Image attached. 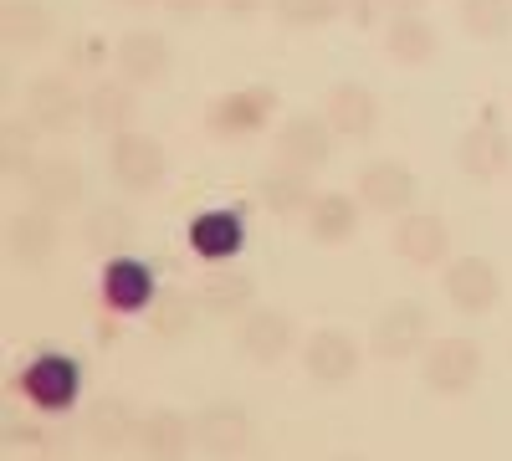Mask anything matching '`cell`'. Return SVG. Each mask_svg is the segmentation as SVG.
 Segmentation results:
<instances>
[{
	"instance_id": "1",
	"label": "cell",
	"mask_w": 512,
	"mask_h": 461,
	"mask_svg": "<svg viewBox=\"0 0 512 461\" xmlns=\"http://www.w3.org/2000/svg\"><path fill=\"white\" fill-rule=\"evenodd\" d=\"M477 380H482V344L461 339V333L425 344V354H420V385L431 395H446V400L472 395Z\"/></svg>"
},
{
	"instance_id": "2",
	"label": "cell",
	"mask_w": 512,
	"mask_h": 461,
	"mask_svg": "<svg viewBox=\"0 0 512 461\" xmlns=\"http://www.w3.org/2000/svg\"><path fill=\"white\" fill-rule=\"evenodd\" d=\"M272 113H277V88H272V82H251V88H236V93L210 103L205 129L216 134L221 144H241V139L262 134Z\"/></svg>"
},
{
	"instance_id": "3",
	"label": "cell",
	"mask_w": 512,
	"mask_h": 461,
	"mask_svg": "<svg viewBox=\"0 0 512 461\" xmlns=\"http://www.w3.org/2000/svg\"><path fill=\"white\" fill-rule=\"evenodd\" d=\"M425 344H431V313H425L415 298L390 303L369 328V354L384 359V364L415 359V354H425Z\"/></svg>"
},
{
	"instance_id": "4",
	"label": "cell",
	"mask_w": 512,
	"mask_h": 461,
	"mask_svg": "<svg viewBox=\"0 0 512 461\" xmlns=\"http://www.w3.org/2000/svg\"><path fill=\"white\" fill-rule=\"evenodd\" d=\"M164 170H169V159H164V144H159V139H149V134H139V129L108 139V175H113L118 190L149 195V190H159Z\"/></svg>"
},
{
	"instance_id": "5",
	"label": "cell",
	"mask_w": 512,
	"mask_h": 461,
	"mask_svg": "<svg viewBox=\"0 0 512 461\" xmlns=\"http://www.w3.org/2000/svg\"><path fill=\"white\" fill-rule=\"evenodd\" d=\"M456 170L477 185H497L512 170V139H507V129L497 123L492 108L456 139Z\"/></svg>"
},
{
	"instance_id": "6",
	"label": "cell",
	"mask_w": 512,
	"mask_h": 461,
	"mask_svg": "<svg viewBox=\"0 0 512 461\" xmlns=\"http://www.w3.org/2000/svg\"><path fill=\"white\" fill-rule=\"evenodd\" d=\"M26 118L41 134H72L77 123H88V93H77L72 77L47 72L26 88Z\"/></svg>"
},
{
	"instance_id": "7",
	"label": "cell",
	"mask_w": 512,
	"mask_h": 461,
	"mask_svg": "<svg viewBox=\"0 0 512 461\" xmlns=\"http://www.w3.org/2000/svg\"><path fill=\"white\" fill-rule=\"evenodd\" d=\"M441 292L461 318H482L502 303V272L487 257H456L441 272Z\"/></svg>"
},
{
	"instance_id": "8",
	"label": "cell",
	"mask_w": 512,
	"mask_h": 461,
	"mask_svg": "<svg viewBox=\"0 0 512 461\" xmlns=\"http://www.w3.org/2000/svg\"><path fill=\"white\" fill-rule=\"evenodd\" d=\"M359 339L349 328H313L308 333V344H303V369H308V380L323 385V390H338V385H349L354 374H359Z\"/></svg>"
},
{
	"instance_id": "9",
	"label": "cell",
	"mask_w": 512,
	"mask_h": 461,
	"mask_svg": "<svg viewBox=\"0 0 512 461\" xmlns=\"http://www.w3.org/2000/svg\"><path fill=\"white\" fill-rule=\"evenodd\" d=\"M21 395L36 405V410H67L72 400H77V390H82V374H77V364L67 359V354H36L26 369H21Z\"/></svg>"
},
{
	"instance_id": "10",
	"label": "cell",
	"mask_w": 512,
	"mask_h": 461,
	"mask_svg": "<svg viewBox=\"0 0 512 461\" xmlns=\"http://www.w3.org/2000/svg\"><path fill=\"white\" fill-rule=\"evenodd\" d=\"M256 426H251V415L236 405V400H210L200 415H195V446L205 456H216V461H231L251 446Z\"/></svg>"
},
{
	"instance_id": "11",
	"label": "cell",
	"mask_w": 512,
	"mask_h": 461,
	"mask_svg": "<svg viewBox=\"0 0 512 461\" xmlns=\"http://www.w3.org/2000/svg\"><path fill=\"white\" fill-rule=\"evenodd\" d=\"M236 344L251 364H282L297 344V323L292 313L282 308H251L241 323H236Z\"/></svg>"
},
{
	"instance_id": "12",
	"label": "cell",
	"mask_w": 512,
	"mask_h": 461,
	"mask_svg": "<svg viewBox=\"0 0 512 461\" xmlns=\"http://www.w3.org/2000/svg\"><path fill=\"white\" fill-rule=\"evenodd\" d=\"M390 251L405 267H436L451 251V231L436 211H405L390 231Z\"/></svg>"
},
{
	"instance_id": "13",
	"label": "cell",
	"mask_w": 512,
	"mask_h": 461,
	"mask_svg": "<svg viewBox=\"0 0 512 461\" xmlns=\"http://www.w3.org/2000/svg\"><path fill=\"white\" fill-rule=\"evenodd\" d=\"M415 175H410V164L400 159H369L364 170H359V200H364V211H379V216H405L410 205H415Z\"/></svg>"
},
{
	"instance_id": "14",
	"label": "cell",
	"mask_w": 512,
	"mask_h": 461,
	"mask_svg": "<svg viewBox=\"0 0 512 461\" xmlns=\"http://www.w3.org/2000/svg\"><path fill=\"white\" fill-rule=\"evenodd\" d=\"M0 241H6V257L16 267H47L52 251L62 241L52 211H41V205H31V211H11L6 216V231H0Z\"/></svg>"
},
{
	"instance_id": "15",
	"label": "cell",
	"mask_w": 512,
	"mask_h": 461,
	"mask_svg": "<svg viewBox=\"0 0 512 461\" xmlns=\"http://www.w3.org/2000/svg\"><path fill=\"white\" fill-rule=\"evenodd\" d=\"M333 139L338 134L328 129L323 113H292V118H282L272 149H277V159L297 164V170H323L328 154H333Z\"/></svg>"
},
{
	"instance_id": "16",
	"label": "cell",
	"mask_w": 512,
	"mask_h": 461,
	"mask_svg": "<svg viewBox=\"0 0 512 461\" xmlns=\"http://www.w3.org/2000/svg\"><path fill=\"white\" fill-rule=\"evenodd\" d=\"M134 451H139L144 461H185V456L195 451V415L169 410V405L144 410Z\"/></svg>"
},
{
	"instance_id": "17",
	"label": "cell",
	"mask_w": 512,
	"mask_h": 461,
	"mask_svg": "<svg viewBox=\"0 0 512 461\" xmlns=\"http://www.w3.org/2000/svg\"><path fill=\"white\" fill-rule=\"evenodd\" d=\"M98 292H103V308H108L113 318H134V313L154 308V298H159L149 262H134V257H108Z\"/></svg>"
},
{
	"instance_id": "18",
	"label": "cell",
	"mask_w": 512,
	"mask_h": 461,
	"mask_svg": "<svg viewBox=\"0 0 512 461\" xmlns=\"http://www.w3.org/2000/svg\"><path fill=\"white\" fill-rule=\"evenodd\" d=\"M323 118H328V129L338 139L364 144L379 129V98L364 88V82H333L328 98H323Z\"/></svg>"
},
{
	"instance_id": "19",
	"label": "cell",
	"mask_w": 512,
	"mask_h": 461,
	"mask_svg": "<svg viewBox=\"0 0 512 461\" xmlns=\"http://www.w3.org/2000/svg\"><path fill=\"white\" fill-rule=\"evenodd\" d=\"M31 190V205H41V211H52V216H67L82 205V190H88V180H82V164L77 159H41L36 164V175L26 180Z\"/></svg>"
},
{
	"instance_id": "20",
	"label": "cell",
	"mask_w": 512,
	"mask_h": 461,
	"mask_svg": "<svg viewBox=\"0 0 512 461\" xmlns=\"http://www.w3.org/2000/svg\"><path fill=\"white\" fill-rule=\"evenodd\" d=\"M118 77H128L134 88H154L169 77V41L159 31H123L113 47Z\"/></svg>"
},
{
	"instance_id": "21",
	"label": "cell",
	"mask_w": 512,
	"mask_h": 461,
	"mask_svg": "<svg viewBox=\"0 0 512 461\" xmlns=\"http://www.w3.org/2000/svg\"><path fill=\"white\" fill-rule=\"evenodd\" d=\"M195 298H200V313H210V318H246L256 303V277L231 267V262L210 267L195 287Z\"/></svg>"
},
{
	"instance_id": "22",
	"label": "cell",
	"mask_w": 512,
	"mask_h": 461,
	"mask_svg": "<svg viewBox=\"0 0 512 461\" xmlns=\"http://www.w3.org/2000/svg\"><path fill=\"white\" fill-rule=\"evenodd\" d=\"M313 170H297V164L287 159H272L262 180H256V200L267 205L272 216H308V205H313Z\"/></svg>"
},
{
	"instance_id": "23",
	"label": "cell",
	"mask_w": 512,
	"mask_h": 461,
	"mask_svg": "<svg viewBox=\"0 0 512 461\" xmlns=\"http://www.w3.org/2000/svg\"><path fill=\"white\" fill-rule=\"evenodd\" d=\"M359 216H364V200H359V195H349V190H323V195H313V205H308V236L323 241V246L354 241V236H359Z\"/></svg>"
},
{
	"instance_id": "24",
	"label": "cell",
	"mask_w": 512,
	"mask_h": 461,
	"mask_svg": "<svg viewBox=\"0 0 512 461\" xmlns=\"http://www.w3.org/2000/svg\"><path fill=\"white\" fill-rule=\"evenodd\" d=\"M384 57L400 62V67H425V62H436L441 52V36L436 26L425 21L420 11H405V16H390V26H384Z\"/></svg>"
},
{
	"instance_id": "25",
	"label": "cell",
	"mask_w": 512,
	"mask_h": 461,
	"mask_svg": "<svg viewBox=\"0 0 512 461\" xmlns=\"http://www.w3.org/2000/svg\"><path fill=\"white\" fill-rule=\"evenodd\" d=\"M139 118V98H134V82L128 77H103L88 88V123L98 134H128Z\"/></svg>"
},
{
	"instance_id": "26",
	"label": "cell",
	"mask_w": 512,
	"mask_h": 461,
	"mask_svg": "<svg viewBox=\"0 0 512 461\" xmlns=\"http://www.w3.org/2000/svg\"><path fill=\"white\" fill-rule=\"evenodd\" d=\"M246 241V226L236 211H200L190 221V251L205 262H231Z\"/></svg>"
},
{
	"instance_id": "27",
	"label": "cell",
	"mask_w": 512,
	"mask_h": 461,
	"mask_svg": "<svg viewBox=\"0 0 512 461\" xmlns=\"http://www.w3.org/2000/svg\"><path fill=\"white\" fill-rule=\"evenodd\" d=\"M52 31H57V16L41 0H6L0 6V36H6V47H21V52L47 47Z\"/></svg>"
},
{
	"instance_id": "28",
	"label": "cell",
	"mask_w": 512,
	"mask_h": 461,
	"mask_svg": "<svg viewBox=\"0 0 512 461\" xmlns=\"http://www.w3.org/2000/svg\"><path fill=\"white\" fill-rule=\"evenodd\" d=\"M139 421H144V415L134 410V400L113 395V400L93 405V415H88V441H93L98 451H123V446L139 441Z\"/></svg>"
},
{
	"instance_id": "29",
	"label": "cell",
	"mask_w": 512,
	"mask_h": 461,
	"mask_svg": "<svg viewBox=\"0 0 512 461\" xmlns=\"http://www.w3.org/2000/svg\"><path fill=\"white\" fill-rule=\"evenodd\" d=\"M134 216H128V205H93L88 221H82V241L88 251L98 257H128V246H134Z\"/></svg>"
},
{
	"instance_id": "30",
	"label": "cell",
	"mask_w": 512,
	"mask_h": 461,
	"mask_svg": "<svg viewBox=\"0 0 512 461\" xmlns=\"http://www.w3.org/2000/svg\"><path fill=\"white\" fill-rule=\"evenodd\" d=\"M36 134L41 129L31 118H6L0 123V175H6L11 185L36 175Z\"/></svg>"
},
{
	"instance_id": "31",
	"label": "cell",
	"mask_w": 512,
	"mask_h": 461,
	"mask_svg": "<svg viewBox=\"0 0 512 461\" xmlns=\"http://www.w3.org/2000/svg\"><path fill=\"white\" fill-rule=\"evenodd\" d=\"M456 21L472 41H502L512 31V0H456Z\"/></svg>"
},
{
	"instance_id": "32",
	"label": "cell",
	"mask_w": 512,
	"mask_h": 461,
	"mask_svg": "<svg viewBox=\"0 0 512 461\" xmlns=\"http://www.w3.org/2000/svg\"><path fill=\"white\" fill-rule=\"evenodd\" d=\"M195 308H200V298H185V292H159L154 308H149V328L159 333V339H185V333L195 328Z\"/></svg>"
},
{
	"instance_id": "33",
	"label": "cell",
	"mask_w": 512,
	"mask_h": 461,
	"mask_svg": "<svg viewBox=\"0 0 512 461\" xmlns=\"http://www.w3.org/2000/svg\"><path fill=\"white\" fill-rule=\"evenodd\" d=\"M272 11L292 31H313V26H328L338 11H344V0H272Z\"/></svg>"
},
{
	"instance_id": "34",
	"label": "cell",
	"mask_w": 512,
	"mask_h": 461,
	"mask_svg": "<svg viewBox=\"0 0 512 461\" xmlns=\"http://www.w3.org/2000/svg\"><path fill=\"white\" fill-rule=\"evenodd\" d=\"M47 441V431H41L36 415H21L16 405H6V446H36Z\"/></svg>"
},
{
	"instance_id": "35",
	"label": "cell",
	"mask_w": 512,
	"mask_h": 461,
	"mask_svg": "<svg viewBox=\"0 0 512 461\" xmlns=\"http://www.w3.org/2000/svg\"><path fill=\"white\" fill-rule=\"evenodd\" d=\"M103 57H108V47H103L98 36H77V41H72V62H77V67H98Z\"/></svg>"
},
{
	"instance_id": "36",
	"label": "cell",
	"mask_w": 512,
	"mask_h": 461,
	"mask_svg": "<svg viewBox=\"0 0 512 461\" xmlns=\"http://www.w3.org/2000/svg\"><path fill=\"white\" fill-rule=\"evenodd\" d=\"M159 6L169 11V16H180V21H195V16H205L216 0H159Z\"/></svg>"
},
{
	"instance_id": "37",
	"label": "cell",
	"mask_w": 512,
	"mask_h": 461,
	"mask_svg": "<svg viewBox=\"0 0 512 461\" xmlns=\"http://www.w3.org/2000/svg\"><path fill=\"white\" fill-rule=\"evenodd\" d=\"M216 6H221V11L231 16V21H251L256 11H262V6H267V0H216Z\"/></svg>"
},
{
	"instance_id": "38",
	"label": "cell",
	"mask_w": 512,
	"mask_h": 461,
	"mask_svg": "<svg viewBox=\"0 0 512 461\" xmlns=\"http://www.w3.org/2000/svg\"><path fill=\"white\" fill-rule=\"evenodd\" d=\"M384 16H405V11H425V0H379Z\"/></svg>"
},
{
	"instance_id": "39",
	"label": "cell",
	"mask_w": 512,
	"mask_h": 461,
	"mask_svg": "<svg viewBox=\"0 0 512 461\" xmlns=\"http://www.w3.org/2000/svg\"><path fill=\"white\" fill-rule=\"evenodd\" d=\"M118 6H154V0H118Z\"/></svg>"
},
{
	"instance_id": "40",
	"label": "cell",
	"mask_w": 512,
	"mask_h": 461,
	"mask_svg": "<svg viewBox=\"0 0 512 461\" xmlns=\"http://www.w3.org/2000/svg\"><path fill=\"white\" fill-rule=\"evenodd\" d=\"M328 461H364V456H328Z\"/></svg>"
},
{
	"instance_id": "41",
	"label": "cell",
	"mask_w": 512,
	"mask_h": 461,
	"mask_svg": "<svg viewBox=\"0 0 512 461\" xmlns=\"http://www.w3.org/2000/svg\"><path fill=\"white\" fill-rule=\"evenodd\" d=\"M36 461H57V456H36Z\"/></svg>"
}]
</instances>
